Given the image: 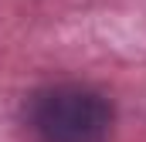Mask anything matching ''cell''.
Returning a JSON list of instances; mask_svg holds the SVG:
<instances>
[{
	"label": "cell",
	"instance_id": "obj_1",
	"mask_svg": "<svg viewBox=\"0 0 146 142\" xmlns=\"http://www.w3.org/2000/svg\"><path fill=\"white\" fill-rule=\"evenodd\" d=\"M27 125L41 142H102L112 129V105L99 88L61 81L27 98Z\"/></svg>",
	"mask_w": 146,
	"mask_h": 142
}]
</instances>
